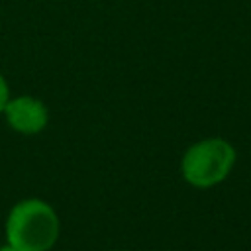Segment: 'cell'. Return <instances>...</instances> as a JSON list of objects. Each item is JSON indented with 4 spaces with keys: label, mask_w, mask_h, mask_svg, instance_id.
<instances>
[{
    "label": "cell",
    "mask_w": 251,
    "mask_h": 251,
    "mask_svg": "<svg viewBox=\"0 0 251 251\" xmlns=\"http://www.w3.org/2000/svg\"><path fill=\"white\" fill-rule=\"evenodd\" d=\"M10 100V88H8V82L4 78V75L0 73V114L4 112V106L8 104Z\"/></svg>",
    "instance_id": "cell-4"
},
{
    "label": "cell",
    "mask_w": 251,
    "mask_h": 251,
    "mask_svg": "<svg viewBox=\"0 0 251 251\" xmlns=\"http://www.w3.org/2000/svg\"><path fill=\"white\" fill-rule=\"evenodd\" d=\"M0 251H18V249H14L12 245H8V243H6V245H2V247H0Z\"/></svg>",
    "instance_id": "cell-5"
},
{
    "label": "cell",
    "mask_w": 251,
    "mask_h": 251,
    "mask_svg": "<svg viewBox=\"0 0 251 251\" xmlns=\"http://www.w3.org/2000/svg\"><path fill=\"white\" fill-rule=\"evenodd\" d=\"M61 222L55 208L41 198H24L6 218V243L18 251H51L59 239Z\"/></svg>",
    "instance_id": "cell-1"
},
{
    "label": "cell",
    "mask_w": 251,
    "mask_h": 251,
    "mask_svg": "<svg viewBox=\"0 0 251 251\" xmlns=\"http://www.w3.org/2000/svg\"><path fill=\"white\" fill-rule=\"evenodd\" d=\"M110 251H120V249H110Z\"/></svg>",
    "instance_id": "cell-6"
},
{
    "label": "cell",
    "mask_w": 251,
    "mask_h": 251,
    "mask_svg": "<svg viewBox=\"0 0 251 251\" xmlns=\"http://www.w3.org/2000/svg\"><path fill=\"white\" fill-rule=\"evenodd\" d=\"M4 118L6 124L22 135H35L41 133L47 124H49V110L43 104V100L24 94V96H16L8 100V104L4 106Z\"/></svg>",
    "instance_id": "cell-3"
},
{
    "label": "cell",
    "mask_w": 251,
    "mask_h": 251,
    "mask_svg": "<svg viewBox=\"0 0 251 251\" xmlns=\"http://www.w3.org/2000/svg\"><path fill=\"white\" fill-rule=\"evenodd\" d=\"M235 159V149L227 139H200L184 151L180 161V175L194 188H212L227 178Z\"/></svg>",
    "instance_id": "cell-2"
}]
</instances>
